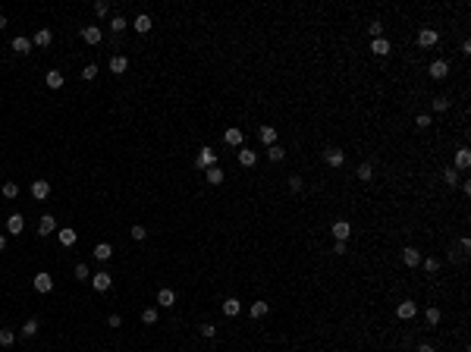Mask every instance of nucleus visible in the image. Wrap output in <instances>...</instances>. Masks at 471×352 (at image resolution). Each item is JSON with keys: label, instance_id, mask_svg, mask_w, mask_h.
Instances as JSON below:
<instances>
[{"label": "nucleus", "instance_id": "42", "mask_svg": "<svg viewBox=\"0 0 471 352\" xmlns=\"http://www.w3.org/2000/svg\"><path fill=\"white\" fill-rule=\"evenodd\" d=\"M415 123H418V129H431V126H434V119L427 117V114H418V119H415Z\"/></svg>", "mask_w": 471, "mask_h": 352}, {"label": "nucleus", "instance_id": "54", "mask_svg": "<svg viewBox=\"0 0 471 352\" xmlns=\"http://www.w3.org/2000/svg\"><path fill=\"white\" fill-rule=\"evenodd\" d=\"M0 252H6V236H0Z\"/></svg>", "mask_w": 471, "mask_h": 352}, {"label": "nucleus", "instance_id": "49", "mask_svg": "<svg viewBox=\"0 0 471 352\" xmlns=\"http://www.w3.org/2000/svg\"><path fill=\"white\" fill-rule=\"evenodd\" d=\"M119 324H123V317H119V314H110L107 317V327H119Z\"/></svg>", "mask_w": 471, "mask_h": 352}, {"label": "nucleus", "instance_id": "36", "mask_svg": "<svg viewBox=\"0 0 471 352\" xmlns=\"http://www.w3.org/2000/svg\"><path fill=\"white\" fill-rule=\"evenodd\" d=\"M38 327H41V324L35 321V317H29V321H25V327H22V337H35Z\"/></svg>", "mask_w": 471, "mask_h": 352}, {"label": "nucleus", "instance_id": "24", "mask_svg": "<svg viewBox=\"0 0 471 352\" xmlns=\"http://www.w3.org/2000/svg\"><path fill=\"white\" fill-rule=\"evenodd\" d=\"M258 135H261V142L267 145V148H270V145H277V129H273V126H261Z\"/></svg>", "mask_w": 471, "mask_h": 352}, {"label": "nucleus", "instance_id": "12", "mask_svg": "<svg viewBox=\"0 0 471 352\" xmlns=\"http://www.w3.org/2000/svg\"><path fill=\"white\" fill-rule=\"evenodd\" d=\"M22 227H25V217H22V214H10V220H6V233H10V236H19Z\"/></svg>", "mask_w": 471, "mask_h": 352}, {"label": "nucleus", "instance_id": "34", "mask_svg": "<svg viewBox=\"0 0 471 352\" xmlns=\"http://www.w3.org/2000/svg\"><path fill=\"white\" fill-rule=\"evenodd\" d=\"M443 183H446V186H456V183H459V170H456V167H446V170H443Z\"/></svg>", "mask_w": 471, "mask_h": 352}, {"label": "nucleus", "instance_id": "9", "mask_svg": "<svg viewBox=\"0 0 471 352\" xmlns=\"http://www.w3.org/2000/svg\"><path fill=\"white\" fill-rule=\"evenodd\" d=\"M242 139L245 135H242V129H236V126H229V129L223 132V142L229 145V148H242Z\"/></svg>", "mask_w": 471, "mask_h": 352}, {"label": "nucleus", "instance_id": "17", "mask_svg": "<svg viewBox=\"0 0 471 352\" xmlns=\"http://www.w3.org/2000/svg\"><path fill=\"white\" fill-rule=\"evenodd\" d=\"M239 164H242V167H254V164H258V151L239 148Z\"/></svg>", "mask_w": 471, "mask_h": 352}, {"label": "nucleus", "instance_id": "30", "mask_svg": "<svg viewBox=\"0 0 471 352\" xmlns=\"http://www.w3.org/2000/svg\"><path fill=\"white\" fill-rule=\"evenodd\" d=\"M0 195H3V198H16V195H19V186H16L13 179H10V183H3V186H0Z\"/></svg>", "mask_w": 471, "mask_h": 352}, {"label": "nucleus", "instance_id": "45", "mask_svg": "<svg viewBox=\"0 0 471 352\" xmlns=\"http://www.w3.org/2000/svg\"><path fill=\"white\" fill-rule=\"evenodd\" d=\"M201 337H217V327H214V324H201Z\"/></svg>", "mask_w": 471, "mask_h": 352}, {"label": "nucleus", "instance_id": "37", "mask_svg": "<svg viewBox=\"0 0 471 352\" xmlns=\"http://www.w3.org/2000/svg\"><path fill=\"white\" fill-rule=\"evenodd\" d=\"M424 317H427V324H431V327H436L443 314H440V308H427V312H424Z\"/></svg>", "mask_w": 471, "mask_h": 352}, {"label": "nucleus", "instance_id": "32", "mask_svg": "<svg viewBox=\"0 0 471 352\" xmlns=\"http://www.w3.org/2000/svg\"><path fill=\"white\" fill-rule=\"evenodd\" d=\"M270 305L267 302H252V317H267Z\"/></svg>", "mask_w": 471, "mask_h": 352}, {"label": "nucleus", "instance_id": "23", "mask_svg": "<svg viewBox=\"0 0 471 352\" xmlns=\"http://www.w3.org/2000/svg\"><path fill=\"white\" fill-rule=\"evenodd\" d=\"M44 82H47V88H63L66 79H63V73H60V70H50V73L44 76Z\"/></svg>", "mask_w": 471, "mask_h": 352}, {"label": "nucleus", "instance_id": "20", "mask_svg": "<svg viewBox=\"0 0 471 352\" xmlns=\"http://www.w3.org/2000/svg\"><path fill=\"white\" fill-rule=\"evenodd\" d=\"M157 305L160 308H173L176 305V293H173V289H160V293H157Z\"/></svg>", "mask_w": 471, "mask_h": 352}, {"label": "nucleus", "instance_id": "41", "mask_svg": "<svg viewBox=\"0 0 471 352\" xmlns=\"http://www.w3.org/2000/svg\"><path fill=\"white\" fill-rule=\"evenodd\" d=\"M82 79H85V82L98 79V66H94V63H88V66H85V70H82Z\"/></svg>", "mask_w": 471, "mask_h": 352}, {"label": "nucleus", "instance_id": "51", "mask_svg": "<svg viewBox=\"0 0 471 352\" xmlns=\"http://www.w3.org/2000/svg\"><path fill=\"white\" fill-rule=\"evenodd\" d=\"M333 255H346V242H336V245H333Z\"/></svg>", "mask_w": 471, "mask_h": 352}, {"label": "nucleus", "instance_id": "13", "mask_svg": "<svg viewBox=\"0 0 471 352\" xmlns=\"http://www.w3.org/2000/svg\"><path fill=\"white\" fill-rule=\"evenodd\" d=\"M32 195H35L38 201H44L50 195V183H47V179H35V183H32Z\"/></svg>", "mask_w": 471, "mask_h": 352}, {"label": "nucleus", "instance_id": "18", "mask_svg": "<svg viewBox=\"0 0 471 352\" xmlns=\"http://www.w3.org/2000/svg\"><path fill=\"white\" fill-rule=\"evenodd\" d=\"M132 29L139 32V35H148L151 32V16L148 13H142V16H135V22H132Z\"/></svg>", "mask_w": 471, "mask_h": 352}, {"label": "nucleus", "instance_id": "50", "mask_svg": "<svg viewBox=\"0 0 471 352\" xmlns=\"http://www.w3.org/2000/svg\"><path fill=\"white\" fill-rule=\"evenodd\" d=\"M459 245H462V252H468V248H471V239H468V236H462V239H459Z\"/></svg>", "mask_w": 471, "mask_h": 352}, {"label": "nucleus", "instance_id": "21", "mask_svg": "<svg viewBox=\"0 0 471 352\" xmlns=\"http://www.w3.org/2000/svg\"><path fill=\"white\" fill-rule=\"evenodd\" d=\"M371 50H374L377 57H387L393 47H390V41H387V38H374V41H371Z\"/></svg>", "mask_w": 471, "mask_h": 352}, {"label": "nucleus", "instance_id": "11", "mask_svg": "<svg viewBox=\"0 0 471 352\" xmlns=\"http://www.w3.org/2000/svg\"><path fill=\"white\" fill-rule=\"evenodd\" d=\"M126 66H129V57H126V54H113V57H110V73L123 76Z\"/></svg>", "mask_w": 471, "mask_h": 352}, {"label": "nucleus", "instance_id": "2", "mask_svg": "<svg viewBox=\"0 0 471 352\" xmlns=\"http://www.w3.org/2000/svg\"><path fill=\"white\" fill-rule=\"evenodd\" d=\"M91 286L98 289V293H107V289L113 286V277H110L107 271H98V274H91Z\"/></svg>", "mask_w": 471, "mask_h": 352}, {"label": "nucleus", "instance_id": "4", "mask_svg": "<svg viewBox=\"0 0 471 352\" xmlns=\"http://www.w3.org/2000/svg\"><path fill=\"white\" fill-rule=\"evenodd\" d=\"M330 230H333V236H336V242H349V236H352V223L349 220H336Z\"/></svg>", "mask_w": 471, "mask_h": 352}, {"label": "nucleus", "instance_id": "39", "mask_svg": "<svg viewBox=\"0 0 471 352\" xmlns=\"http://www.w3.org/2000/svg\"><path fill=\"white\" fill-rule=\"evenodd\" d=\"M75 280H91L88 264H75Z\"/></svg>", "mask_w": 471, "mask_h": 352}, {"label": "nucleus", "instance_id": "3", "mask_svg": "<svg viewBox=\"0 0 471 352\" xmlns=\"http://www.w3.org/2000/svg\"><path fill=\"white\" fill-rule=\"evenodd\" d=\"M195 167H198V170L217 167V151H211V148H201V154L195 157Z\"/></svg>", "mask_w": 471, "mask_h": 352}, {"label": "nucleus", "instance_id": "43", "mask_svg": "<svg viewBox=\"0 0 471 352\" xmlns=\"http://www.w3.org/2000/svg\"><path fill=\"white\" fill-rule=\"evenodd\" d=\"M94 13H98L101 19H104V16L110 13V3H107V0H98V3H94Z\"/></svg>", "mask_w": 471, "mask_h": 352}, {"label": "nucleus", "instance_id": "47", "mask_svg": "<svg viewBox=\"0 0 471 352\" xmlns=\"http://www.w3.org/2000/svg\"><path fill=\"white\" fill-rule=\"evenodd\" d=\"M289 189H292V192H302V176H289Z\"/></svg>", "mask_w": 471, "mask_h": 352}, {"label": "nucleus", "instance_id": "1", "mask_svg": "<svg viewBox=\"0 0 471 352\" xmlns=\"http://www.w3.org/2000/svg\"><path fill=\"white\" fill-rule=\"evenodd\" d=\"M415 314H418V305L412 302V299H402V302L396 305V317H399V321H412Z\"/></svg>", "mask_w": 471, "mask_h": 352}, {"label": "nucleus", "instance_id": "27", "mask_svg": "<svg viewBox=\"0 0 471 352\" xmlns=\"http://www.w3.org/2000/svg\"><path fill=\"white\" fill-rule=\"evenodd\" d=\"M50 38H54V35H50V29H38V32H35V38H32V44L47 47V44H50Z\"/></svg>", "mask_w": 471, "mask_h": 352}, {"label": "nucleus", "instance_id": "46", "mask_svg": "<svg viewBox=\"0 0 471 352\" xmlns=\"http://www.w3.org/2000/svg\"><path fill=\"white\" fill-rule=\"evenodd\" d=\"M434 110H449V98H434Z\"/></svg>", "mask_w": 471, "mask_h": 352}, {"label": "nucleus", "instance_id": "48", "mask_svg": "<svg viewBox=\"0 0 471 352\" xmlns=\"http://www.w3.org/2000/svg\"><path fill=\"white\" fill-rule=\"evenodd\" d=\"M110 29H113V32H123V29H126V19H123V16H116V19L110 22Z\"/></svg>", "mask_w": 471, "mask_h": 352}, {"label": "nucleus", "instance_id": "14", "mask_svg": "<svg viewBox=\"0 0 471 352\" xmlns=\"http://www.w3.org/2000/svg\"><path fill=\"white\" fill-rule=\"evenodd\" d=\"M436 41H440V35H436L434 29H421V32H418V44H421V47H434Z\"/></svg>", "mask_w": 471, "mask_h": 352}, {"label": "nucleus", "instance_id": "29", "mask_svg": "<svg viewBox=\"0 0 471 352\" xmlns=\"http://www.w3.org/2000/svg\"><path fill=\"white\" fill-rule=\"evenodd\" d=\"M57 239H60V245H75V230L72 227H63Z\"/></svg>", "mask_w": 471, "mask_h": 352}, {"label": "nucleus", "instance_id": "53", "mask_svg": "<svg viewBox=\"0 0 471 352\" xmlns=\"http://www.w3.org/2000/svg\"><path fill=\"white\" fill-rule=\"evenodd\" d=\"M3 29H6V16L0 13V32H3Z\"/></svg>", "mask_w": 471, "mask_h": 352}, {"label": "nucleus", "instance_id": "22", "mask_svg": "<svg viewBox=\"0 0 471 352\" xmlns=\"http://www.w3.org/2000/svg\"><path fill=\"white\" fill-rule=\"evenodd\" d=\"M471 167V151L468 148H459L456 151V170H468Z\"/></svg>", "mask_w": 471, "mask_h": 352}, {"label": "nucleus", "instance_id": "40", "mask_svg": "<svg viewBox=\"0 0 471 352\" xmlns=\"http://www.w3.org/2000/svg\"><path fill=\"white\" fill-rule=\"evenodd\" d=\"M367 35H371V41L374 38H383V25L380 22H371V25H367Z\"/></svg>", "mask_w": 471, "mask_h": 352}, {"label": "nucleus", "instance_id": "31", "mask_svg": "<svg viewBox=\"0 0 471 352\" xmlns=\"http://www.w3.org/2000/svg\"><path fill=\"white\" fill-rule=\"evenodd\" d=\"M283 157H286V151H283L280 145H270V148H267V160H273V164H280Z\"/></svg>", "mask_w": 471, "mask_h": 352}, {"label": "nucleus", "instance_id": "26", "mask_svg": "<svg viewBox=\"0 0 471 352\" xmlns=\"http://www.w3.org/2000/svg\"><path fill=\"white\" fill-rule=\"evenodd\" d=\"M13 50H16V54H29V50H32V38H25V35L13 38Z\"/></svg>", "mask_w": 471, "mask_h": 352}, {"label": "nucleus", "instance_id": "8", "mask_svg": "<svg viewBox=\"0 0 471 352\" xmlns=\"http://www.w3.org/2000/svg\"><path fill=\"white\" fill-rule=\"evenodd\" d=\"M427 76H434V79H446V76H449V63H446V60H434V63L427 66Z\"/></svg>", "mask_w": 471, "mask_h": 352}, {"label": "nucleus", "instance_id": "25", "mask_svg": "<svg viewBox=\"0 0 471 352\" xmlns=\"http://www.w3.org/2000/svg\"><path fill=\"white\" fill-rule=\"evenodd\" d=\"M355 176L362 179V183H371V179H374V167H371V164H367V160H364V164H358Z\"/></svg>", "mask_w": 471, "mask_h": 352}, {"label": "nucleus", "instance_id": "6", "mask_svg": "<svg viewBox=\"0 0 471 352\" xmlns=\"http://www.w3.org/2000/svg\"><path fill=\"white\" fill-rule=\"evenodd\" d=\"M35 289L38 293H50V289H54V277H50L47 271H38L35 274Z\"/></svg>", "mask_w": 471, "mask_h": 352}, {"label": "nucleus", "instance_id": "28", "mask_svg": "<svg viewBox=\"0 0 471 352\" xmlns=\"http://www.w3.org/2000/svg\"><path fill=\"white\" fill-rule=\"evenodd\" d=\"M239 312H242V302H239V299H226L223 302V314L226 317H236Z\"/></svg>", "mask_w": 471, "mask_h": 352}, {"label": "nucleus", "instance_id": "7", "mask_svg": "<svg viewBox=\"0 0 471 352\" xmlns=\"http://www.w3.org/2000/svg\"><path fill=\"white\" fill-rule=\"evenodd\" d=\"M402 264H405V268H418V264H421V252H418L415 245L402 248Z\"/></svg>", "mask_w": 471, "mask_h": 352}, {"label": "nucleus", "instance_id": "35", "mask_svg": "<svg viewBox=\"0 0 471 352\" xmlns=\"http://www.w3.org/2000/svg\"><path fill=\"white\" fill-rule=\"evenodd\" d=\"M142 321H145V324H157V321H160V312H157V308H145V312H142Z\"/></svg>", "mask_w": 471, "mask_h": 352}, {"label": "nucleus", "instance_id": "52", "mask_svg": "<svg viewBox=\"0 0 471 352\" xmlns=\"http://www.w3.org/2000/svg\"><path fill=\"white\" fill-rule=\"evenodd\" d=\"M418 352H436L434 346H427V343H421V346H418Z\"/></svg>", "mask_w": 471, "mask_h": 352}, {"label": "nucleus", "instance_id": "5", "mask_svg": "<svg viewBox=\"0 0 471 352\" xmlns=\"http://www.w3.org/2000/svg\"><path fill=\"white\" fill-rule=\"evenodd\" d=\"M324 160L333 167V170H339L342 164H346V151H339V148H330V151H324Z\"/></svg>", "mask_w": 471, "mask_h": 352}, {"label": "nucleus", "instance_id": "33", "mask_svg": "<svg viewBox=\"0 0 471 352\" xmlns=\"http://www.w3.org/2000/svg\"><path fill=\"white\" fill-rule=\"evenodd\" d=\"M16 343V333L10 327H0V346H13Z\"/></svg>", "mask_w": 471, "mask_h": 352}, {"label": "nucleus", "instance_id": "44", "mask_svg": "<svg viewBox=\"0 0 471 352\" xmlns=\"http://www.w3.org/2000/svg\"><path fill=\"white\" fill-rule=\"evenodd\" d=\"M145 236H148V230H145L142 223H135V227H132V239H139V242H142Z\"/></svg>", "mask_w": 471, "mask_h": 352}, {"label": "nucleus", "instance_id": "16", "mask_svg": "<svg viewBox=\"0 0 471 352\" xmlns=\"http://www.w3.org/2000/svg\"><path fill=\"white\" fill-rule=\"evenodd\" d=\"M54 230H57V220L50 217V214H44V217L38 220V236H50Z\"/></svg>", "mask_w": 471, "mask_h": 352}, {"label": "nucleus", "instance_id": "38", "mask_svg": "<svg viewBox=\"0 0 471 352\" xmlns=\"http://www.w3.org/2000/svg\"><path fill=\"white\" fill-rule=\"evenodd\" d=\"M421 264H424L427 274H436V271H440V258H421Z\"/></svg>", "mask_w": 471, "mask_h": 352}, {"label": "nucleus", "instance_id": "19", "mask_svg": "<svg viewBox=\"0 0 471 352\" xmlns=\"http://www.w3.org/2000/svg\"><path fill=\"white\" fill-rule=\"evenodd\" d=\"M204 176H208V183H211V186H220V183L226 179V173L220 170V164H217V167H208V170H204Z\"/></svg>", "mask_w": 471, "mask_h": 352}, {"label": "nucleus", "instance_id": "15", "mask_svg": "<svg viewBox=\"0 0 471 352\" xmlns=\"http://www.w3.org/2000/svg\"><path fill=\"white\" fill-rule=\"evenodd\" d=\"M91 255H94L98 261H110V258H113V245H110V242H98Z\"/></svg>", "mask_w": 471, "mask_h": 352}, {"label": "nucleus", "instance_id": "10", "mask_svg": "<svg viewBox=\"0 0 471 352\" xmlns=\"http://www.w3.org/2000/svg\"><path fill=\"white\" fill-rule=\"evenodd\" d=\"M82 41H85V44H101V25H85V29H82Z\"/></svg>", "mask_w": 471, "mask_h": 352}]
</instances>
